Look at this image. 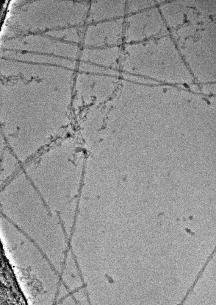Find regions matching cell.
Instances as JSON below:
<instances>
[{
    "instance_id": "cell-1",
    "label": "cell",
    "mask_w": 216,
    "mask_h": 305,
    "mask_svg": "<svg viewBox=\"0 0 216 305\" xmlns=\"http://www.w3.org/2000/svg\"><path fill=\"white\" fill-rule=\"evenodd\" d=\"M150 4V2L145 1H126V15L138 13L149 9L148 5Z\"/></svg>"
}]
</instances>
